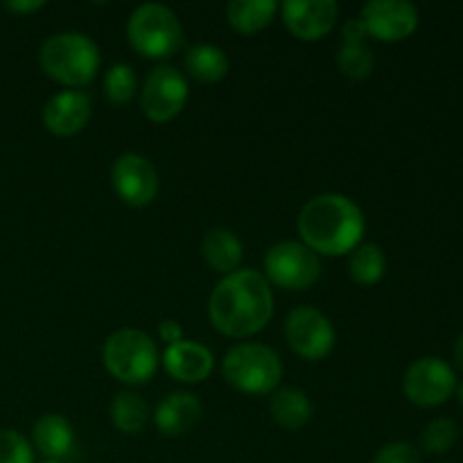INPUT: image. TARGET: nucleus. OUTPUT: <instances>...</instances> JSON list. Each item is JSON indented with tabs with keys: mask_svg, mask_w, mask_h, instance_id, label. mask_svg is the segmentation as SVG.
<instances>
[{
	"mask_svg": "<svg viewBox=\"0 0 463 463\" xmlns=\"http://www.w3.org/2000/svg\"><path fill=\"white\" fill-rule=\"evenodd\" d=\"M111 419L120 432L136 434L147 425L149 410L140 396L131 392H120L111 402Z\"/></svg>",
	"mask_w": 463,
	"mask_h": 463,
	"instance_id": "nucleus-22",
	"label": "nucleus"
},
{
	"mask_svg": "<svg viewBox=\"0 0 463 463\" xmlns=\"http://www.w3.org/2000/svg\"><path fill=\"white\" fill-rule=\"evenodd\" d=\"M113 188L125 203L143 208L154 202L158 193V172L152 163L140 154H122L113 163Z\"/></svg>",
	"mask_w": 463,
	"mask_h": 463,
	"instance_id": "nucleus-11",
	"label": "nucleus"
},
{
	"mask_svg": "<svg viewBox=\"0 0 463 463\" xmlns=\"http://www.w3.org/2000/svg\"><path fill=\"white\" fill-rule=\"evenodd\" d=\"M45 463H63V461H45Z\"/></svg>",
	"mask_w": 463,
	"mask_h": 463,
	"instance_id": "nucleus-34",
	"label": "nucleus"
},
{
	"mask_svg": "<svg viewBox=\"0 0 463 463\" xmlns=\"http://www.w3.org/2000/svg\"><path fill=\"white\" fill-rule=\"evenodd\" d=\"M102 357L109 373L127 384L147 383L158 366L156 344L134 328L113 333L104 344Z\"/></svg>",
	"mask_w": 463,
	"mask_h": 463,
	"instance_id": "nucleus-6",
	"label": "nucleus"
},
{
	"mask_svg": "<svg viewBox=\"0 0 463 463\" xmlns=\"http://www.w3.org/2000/svg\"><path fill=\"white\" fill-rule=\"evenodd\" d=\"M342 36H344V43H362L366 41V27L362 23V18H351V21L344 23L342 27Z\"/></svg>",
	"mask_w": 463,
	"mask_h": 463,
	"instance_id": "nucleus-29",
	"label": "nucleus"
},
{
	"mask_svg": "<svg viewBox=\"0 0 463 463\" xmlns=\"http://www.w3.org/2000/svg\"><path fill=\"white\" fill-rule=\"evenodd\" d=\"M185 71L203 84H215L229 72V57L217 45H194L185 54Z\"/></svg>",
	"mask_w": 463,
	"mask_h": 463,
	"instance_id": "nucleus-20",
	"label": "nucleus"
},
{
	"mask_svg": "<svg viewBox=\"0 0 463 463\" xmlns=\"http://www.w3.org/2000/svg\"><path fill=\"white\" fill-rule=\"evenodd\" d=\"M279 5L274 0H233L226 5V21L240 34H258L274 21Z\"/></svg>",
	"mask_w": 463,
	"mask_h": 463,
	"instance_id": "nucleus-19",
	"label": "nucleus"
},
{
	"mask_svg": "<svg viewBox=\"0 0 463 463\" xmlns=\"http://www.w3.org/2000/svg\"><path fill=\"white\" fill-rule=\"evenodd\" d=\"M32 439H34L36 450L43 457H48L50 461H61L63 457L71 455L72 446H75L72 425L59 414L41 416V419L36 420Z\"/></svg>",
	"mask_w": 463,
	"mask_h": 463,
	"instance_id": "nucleus-17",
	"label": "nucleus"
},
{
	"mask_svg": "<svg viewBox=\"0 0 463 463\" xmlns=\"http://www.w3.org/2000/svg\"><path fill=\"white\" fill-rule=\"evenodd\" d=\"M161 339L165 344H179V342H184V333H181V328H179V324H176V321H163L161 324Z\"/></svg>",
	"mask_w": 463,
	"mask_h": 463,
	"instance_id": "nucleus-31",
	"label": "nucleus"
},
{
	"mask_svg": "<svg viewBox=\"0 0 463 463\" xmlns=\"http://www.w3.org/2000/svg\"><path fill=\"white\" fill-rule=\"evenodd\" d=\"M165 371L181 383H202L213 371V353L197 342L172 344L163 353Z\"/></svg>",
	"mask_w": 463,
	"mask_h": 463,
	"instance_id": "nucleus-15",
	"label": "nucleus"
},
{
	"mask_svg": "<svg viewBox=\"0 0 463 463\" xmlns=\"http://www.w3.org/2000/svg\"><path fill=\"white\" fill-rule=\"evenodd\" d=\"M366 34L380 41H402L419 27V9L407 0H373L362 9Z\"/></svg>",
	"mask_w": 463,
	"mask_h": 463,
	"instance_id": "nucleus-12",
	"label": "nucleus"
},
{
	"mask_svg": "<svg viewBox=\"0 0 463 463\" xmlns=\"http://www.w3.org/2000/svg\"><path fill=\"white\" fill-rule=\"evenodd\" d=\"M285 339L289 348L303 360H324L333 353L335 335L328 317L310 306L294 307L285 321Z\"/></svg>",
	"mask_w": 463,
	"mask_h": 463,
	"instance_id": "nucleus-8",
	"label": "nucleus"
},
{
	"mask_svg": "<svg viewBox=\"0 0 463 463\" xmlns=\"http://www.w3.org/2000/svg\"><path fill=\"white\" fill-rule=\"evenodd\" d=\"M274 297L269 280L256 269H240L226 276L211 294L208 317L226 337H251L269 324Z\"/></svg>",
	"mask_w": 463,
	"mask_h": 463,
	"instance_id": "nucleus-1",
	"label": "nucleus"
},
{
	"mask_svg": "<svg viewBox=\"0 0 463 463\" xmlns=\"http://www.w3.org/2000/svg\"><path fill=\"white\" fill-rule=\"evenodd\" d=\"M339 71L348 77V80H366L373 71V52L366 45V41L362 43H344V48L337 54Z\"/></svg>",
	"mask_w": 463,
	"mask_h": 463,
	"instance_id": "nucleus-25",
	"label": "nucleus"
},
{
	"mask_svg": "<svg viewBox=\"0 0 463 463\" xmlns=\"http://www.w3.org/2000/svg\"><path fill=\"white\" fill-rule=\"evenodd\" d=\"M459 439V428L452 419H434L423 432V448L428 455H446Z\"/></svg>",
	"mask_w": 463,
	"mask_h": 463,
	"instance_id": "nucleus-26",
	"label": "nucleus"
},
{
	"mask_svg": "<svg viewBox=\"0 0 463 463\" xmlns=\"http://www.w3.org/2000/svg\"><path fill=\"white\" fill-rule=\"evenodd\" d=\"M90 118V99L77 90H63L43 107V125L54 136H75Z\"/></svg>",
	"mask_w": 463,
	"mask_h": 463,
	"instance_id": "nucleus-14",
	"label": "nucleus"
},
{
	"mask_svg": "<svg viewBox=\"0 0 463 463\" xmlns=\"http://www.w3.org/2000/svg\"><path fill=\"white\" fill-rule=\"evenodd\" d=\"M202 253L213 269L229 276L233 274L240 267V262H242L244 249L242 242L238 240V235L231 233L229 229H213L208 231L206 238H203Z\"/></svg>",
	"mask_w": 463,
	"mask_h": 463,
	"instance_id": "nucleus-18",
	"label": "nucleus"
},
{
	"mask_svg": "<svg viewBox=\"0 0 463 463\" xmlns=\"http://www.w3.org/2000/svg\"><path fill=\"white\" fill-rule=\"evenodd\" d=\"M280 9L288 30L301 41L324 39L335 27L339 14L335 0H288Z\"/></svg>",
	"mask_w": 463,
	"mask_h": 463,
	"instance_id": "nucleus-13",
	"label": "nucleus"
},
{
	"mask_svg": "<svg viewBox=\"0 0 463 463\" xmlns=\"http://www.w3.org/2000/svg\"><path fill=\"white\" fill-rule=\"evenodd\" d=\"M224 380L242 393H269L283 378V364L271 348L262 344H238L222 364Z\"/></svg>",
	"mask_w": 463,
	"mask_h": 463,
	"instance_id": "nucleus-4",
	"label": "nucleus"
},
{
	"mask_svg": "<svg viewBox=\"0 0 463 463\" xmlns=\"http://www.w3.org/2000/svg\"><path fill=\"white\" fill-rule=\"evenodd\" d=\"M387 260H384L383 249L375 244H362L353 249L351 260H348V271L351 279L360 285H375L384 276Z\"/></svg>",
	"mask_w": 463,
	"mask_h": 463,
	"instance_id": "nucleus-23",
	"label": "nucleus"
},
{
	"mask_svg": "<svg viewBox=\"0 0 463 463\" xmlns=\"http://www.w3.org/2000/svg\"><path fill=\"white\" fill-rule=\"evenodd\" d=\"M271 416L285 430H301L312 419V405L298 389H280L271 398Z\"/></svg>",
	"mask_w": 463,
	"mask_h": 463,
	"instance_id": "nucleus-21",
	"label": "nucleus"
},
{
	"mask_svg": "<svg viewBox=\"0 0 463 463\" xmlns=\"http://www.w3.org/2000/svg\"><path fill=\"white\" fill-rule=\"evenodd\" d=\"M402 389L414 405L439 407L457 392V375L441 357H420L407 369Z\"/></svg>",
	"mask_w": 463,
	"mask_h": 463,
	"instance_id": "nucleus-9",
	"label": "nucleus"
},
{
	"mask_svg": "<svg viewBox=\"0 0 463 463\" xmlns=\"http://www.w3.org/2000/svg\"><path fill=\"white\" fill-rule=\"evenodd\" d=\"M41 68L50 80L63 86H86L99 68V50L80 32H61L41 45Z\"/></svg>",
	"mask_w": 463,
	"mask_h": 463,
	"instance_id": "nucleus-3",
	"label": "nucleus"
},
{
	"mask_svg": "<svg viewBox=\"0 0 463 463\" xmlns=\"http://www.w3.org/2000/svg\"><path fill=\"white\" fill-rule=\"evenodd\" d=\"M199 416H202V402L193 393L176 392L163 398L154 411V423L165 437H181L197 425Z\"/></svg>",
	"mask_w": 463,
	"mask_h": 463,
	"instance_id": "nucleus-16",
	"label": "nucleus"
},
{
	"mask_svg": "<svg viewBox=\"0 0 463 463\" xmlns=\"http://www.w3.org/2000/svg\"><path fill=\"white\" fill-rule=\"evenodd\" d=\"M267 280L285 289H306L321 276V260L303 242H280L265 256Z\"/></svg>",
	"mask_w": 463,
	"mask_h": 463,
	"instance_id": "nucleus-7",
	"label": "nucleus"
},
{
	"mask_svg": "<svg viewBox=\"0 0 463 463\" xmlns=\"http://www.w3.org/2000/svg\"><path fill=\"white\" fill-rule=\"evenodd\" d=\"M131 45L147 59H167L184 45V30L170 7L158 3L134 9L127 25Z\"/></svg>",
	"mask_w": 463,
	"mask_h": 463,
	"instance_id": "nucleus-5",
	"label": "nucleus"
},
{
	"mask_svg": "<svg viewBox=\"0 0 463 463\" xmlns=\"http://www.w3.org/2000/svg\"><path fill=\"white\" fill-rule=\"evenodd\" d=\"M43 5V0H14V3H5V9L12 14H34Z\"/></svg>",
	"mask_w": 463,
	"mask_h": 463,
	"instance_id": "nucleus-30",
	"label": "nucleus"
},
{
	"mask_svg": "<svg viewBox=\"0 0 463 463\" xmlns=\"http://www.w3.org/2000/svg\"><path fill=\"white\" fill-rule=\"evenodd\" d=\"M455 362H457V366H459V369H463V333L455 344Z\"/></svg>",
	"mask_w": 463,
	"mask_h": 463,
	"instance_id": "nucleus-32",
	"label": "nucleus"
},
{
	"mask_svg": "<svg viewBox=\"0 0 463 463\" xmlns=\"http://www.w3.org/2000/svg\"><path fill=\"white\" fill-rule=\"evenodd\" d=\"M188 102V84L172 66H158L147 75L140 93L143 113L154 122H170Z\"/></svg>",
	"mask_w": 463,
	"mask_h": 463,
	"instance_id": "nucleus-10",
	"label": "nucleus"
},
{
	"mask_svg": "<svg viewBox=\"0 0 463 463\" xmlns=\"http://www.w3.org/2000/svg\"><path fill=\"white\" fill-rule=\"evenodd\" d=\"M136 86H138L136 72L127 63H116L104 75V93H107L109 102L116 107L131 102V98L136 95Z\"/></svg>",
	"mask_w": 463,
	"mask_h": 463,
	"instance_id": "nucleus-24",
	"label": "nucleus"
},
{
	"mask_svg": "<svg viewBox=\"0 0 463 463\" xmlns=\"http://www.w3.org/2000/svg\"><path fill=\"white\" fill-rule=\"evenodd\" d=\"M298 235L315 253L342 256L357 249L364 235V215L344 194H319L298 213Z\"/></svg>",
	"mask_w": 463,
	"mask_h": 463,
	"instance_id": "nucleus-2",
	"label": "nucleus"
},
{
	"mask_svg": "<svg viewBox=\"0 0 463 463\" xmlns=\"http://www.w3.org/2000/svg\"><path fill=\"white\" fill-rule=\"evenodd\" d=\"M371 463H420V452L411 443L396 441L384 446Z\"/></svg>",
	"mask_w": 463,
	"mask_h": 463,
	"instance_id": "nucleus-28",
	"label": "nucleus"
},
{
	"mask_svg": "<svg viewBox=\"0 0 463 463\" xmlns=\"http://www.w3.org/2000/svg\"><path fill=\"white\" fill-rule=\"evenodd\" d=\"M457 396H459V402L463 405V383L457 384Z\"/></svg>",
	"mask_w": 463,
	"mask_h": 463,
	"instance_id": "nucleus-33",
	"label": "nucleus"
},
{
	"mask_svg": "<svg viewBox=\"0 0 463 463\" xmlns=\"http://www.w3.org/2000/svg\"><path fill=\"white\" fill-rule=\"evenodd\" d=\"M0 463H34L30 441L16 430H0Z\"/></svg>",
	"mask_w": 463,
	"mask_h": 463,
	"instance_id": "nucleus-27",
	"label": "nucleus"
}]
</instances>
